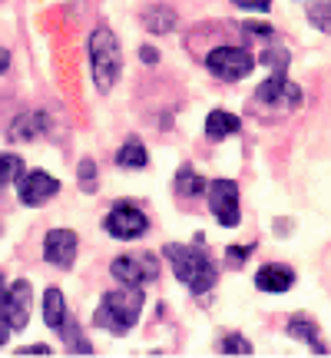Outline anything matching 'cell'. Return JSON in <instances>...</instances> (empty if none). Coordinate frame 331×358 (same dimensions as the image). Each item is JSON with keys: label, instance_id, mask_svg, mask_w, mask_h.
<instances>
[{"label": "cell", "instance_id": "1", "mask_svg": "<svg viewBox=\"0 0 331 358\" xmlns=\"http://www.w3.org/2000/svg\"><path fill=\"white\" fill-rule=\"evenodd\" d=\"M163 256L172 262L176 279L182 282V285H189V292L203 295V292H209V289L216 285V266H212V259L205 256L203 249H196V245L169 243L163 249Z\"/></svg>", "mask_w": 331, "mask_h": 358}, {"label": "cell", "instance_id": "2", "mask_svg": "<svg viewBox=\"0 0 331 358\" xmlns=\"http://www.w3.org/2000/svg\"><path fill=\"white\" fill-rule=\"evenodd\" d=\"M142 299H146L142 289H133V285H123L119 292H106L100 308L93 312V322L113 335H126L140 319Z\"/></svg>", "mask_w": 331, "mask_h": 358}, {"label": "cell", "instance_id": "3", "mask_svg": "<svg viewBox=\"0 0 331 358\" xmlns=\"http://www.w3.org/2000/svg\"><path fill=\"white\" fill-rule=\"evenodd\" d=\"M89 64H93V83L100 93H110L123 73V50L110 27H96L89 34Z\"/></svg>", "mask_w": 331, "mask_h": 358}, {"label": "cell", "instance_id": "4", "mask_svg": "<svg viewBox=\"0 0 331 358\" xmlns=\"http://www.w3.org/2000/svg\"><path fill=\"white\" fill-rule=\"evenodd\" d=\"M262 64H272L275 66V73L258 87V103H268V106H288V110H295V106L302 103V90L285 80V70H288V53L272 50Z\"/></svg>", "mask_w": 331, "mask_h": 358}, {"label": "cell", "instance_id": "5", "mask_svg": "<svg viewBox=\"0 0 331 358\" xmlns=\"http://www.w3.org/2000/svg\"><path fill=\"white\" fill-rule=\"evenodd\" d=\"M205 66L219 80L235 83V80H245L255 70V57L249 50H242V47H216V50L205 57Z\"/></svg>", "mask_w": 331, "mask_h": 358}, {"label": "cell", "instance_id": "6", "mask_svg": "<svg viewBox=\"0 0 331 358\" xmlns=\"http://www.w3.org/2000/svg\"><path fill=\"white\" fill-rule=\"evenodd\" d=\"M30 302H34V289L27 279H17L7 285V292L0 295V319L10 325V332H20L30 322Z\"/></svg>", "mask_w": 331, "mask_h": 358}, {"label": "cell", "instance_id": "7", "mask_svg": "<svg viewBox=\"0 0 331 358\" xmlns=\"http://www.w3.org/2000/svg\"><path fill=\"white\" fill-rule=\"evenodd\" d=\"M103 226H106V232H110L113 239L133 243V239L146 236V229H149V219L142 216L133 203H116L113 209H110V216L103 219Z\"/></svg>", "mask_w": 331, "mask_h": 358}, {"label": "cell", "instance_id": "8", "mask_svg": "<svg viewBox=\"0 0 331 358\" xmlns=\"http://www.w3.org/2000/svg\"><path fill=\"white\" fill-rule=\"evenodd\" d=\"M205 199L219 226H239V186L232 179H212L205 186Z\"/></svg>", "mask_w": 331, "mask_h": 358}, {"label": "cell", "instance_id": "9", "mask_svg": "<svg viewBox=\"0 0 331 358\" xmlns=\"http://www.w3.org/2000/svg\"><path fill=\"white\" fill-rule=\"evenodd\" d=\"M113 279L119 285H133V289H142L146 282L156 279V256L153 252H133V256H119L113 259Z\"/></svg>", "mask_w": 331, "mask_h": 358}, {"label": "cell", "instance_id": "10", "mask_svg": "<svg viewBox=\"0 0 331 358\" xmlns=\"http://www.w3.org/2000/svg\"><path fill=\"white\" fill-rule=\"evenodd\" d=\"M57 192H60V182L53 176H47V173H40V169L17 176V196H20L24 206H43L47 199H53Z\"/></svg>", "mask_w": 331, "mask_h": 358}, {"label": "cell", "instance_id": "11", "mask_svg": "<svg viewBox=\"0 0 331 358\" xmlns=\"http://www.w3.org/2000/svg\"><path fill=\"white\" fill-rule=\"evenodd\" d=\"M43 259L60 268L73 266V259H77V232H70V229L47 232V239H43Z\"/></svg>", "mask_w": 331, "mask_h": 358}, {"label": "cell", "instance_id": "12", "mask_svg": "<svg viewBox=\"0 0 331 358\" xmlns=\"http://www.w3.org/2000/svg\"><path fill=\"white\" fill-rule=\"evenodd\" d=\"M47 129H50V116L43 113V110H30V113H20L13 120L10 129H7V136H10V143L37 140L40 133H47Z\"/></svg>", "mask_w": 331, "mask_h": 358}, {"label": "cell", "instance_id": "13", "mask_svg": "<svg viewBox=\"0 0 331 358\" xmlns=\"http://www.w3.org/2000/svg\"><path fill=\"white\" fill-rule=\"evenodd\" d=\"M255 285L262 292H285L295 285V272L288 266H279V262H268L255 272Z\"/></svg>", "mask_w": 331, "mask_h": 358}, {"label": "cell", "instance_id": "14", "mask_svg": "<svg viewBox=\"0 0 331 358\" xmlns=\"http://www.w3.org/2000/svg\"><path fill=\"white\" fill-rule=\"evenodd\" d=\"M288 335H292V338H302L305 345H311V352H315V355H328V345L321 342L318 325H315V322L295 315V319H288Z\"/></svg>", "mask_w": 331, "mask_h": 358}, {"label": "cell", "instance_id": "15", "mask_svg": "<svg viewBox=\"0 0 331 358\" xmlns=\"http://www.w3.org/2000/svg\"><path fill=\"white\" fill-rule=\"evenodd\" d=\"M239 129V116H232L229 110H212L209 120H205V136L209 140H226Z\"/></svg>", "mask_w": 331, "mask_h": 358}, {"label": "cell", "instance_id": "16", "mask_svg": "<svg viewBox=\"0 0 331 358\" xmlns=\"http://www.w3.org/2000/svg\"><path fill=\"white\" fill-rule=\"evenodd\" d=\"M64 319H66L64 292H60V289H47V295H43V322H47V329L60 332Z\"/></svg>", "mask_w": 331, "mask_h": 358}, {"label": "cell", "instance_id": "17", "mask_svg": "<svg viewBox=\"0 0 331 358\" xmlns=\"http://www.w3.org/2000/svg\"><path fill=\"white\" fill-rule=\"evenodd\" d=\"M116 166H123V169H142L146 166V150H142V143L136 140V136H129V140L119 146Z\"/></svg>", "mask_w": 331, "mask_h": 358}, {"label": "cell", "instance_id": "18", "mask_svg": "<svg viewBox=\"0 0 331 358\" xmlns=\"http://www.w3.org/2000/svg\"><path fill=\"white\" fill-rule=\"evenodd\" d=\"M60 335H64L66 348H73L77 355H93V345H89V342H87V335L80 332L77 319H70V315H66V319H64V325H60Z\"/></svg>", "mask_w": 331, "mask_h": 358}, {"label": "cell", "instance_id": "19", "mask_svg": "<svg viewBox=\"0 0 331 358\" xmlns=\"http://www.w3.org/2000/svg\"><path fill=\"white\" fill-rule=\"evenodd\" d=\"M176 192H182V196H203L205 192V179L196 176V169L192 166H179L176 173Z\"/></svg>", "mask_w": 331, "mask_h": 358}, {"label": "cell", "instance_id": "20", "mask_svg": "<svg viewBox=\"0 0 331 358\" xmlns=\"http://www.w3.org/2000/svg\"><path fill=\"white\" fill-rule=\"evenodd\" d=\"M146 27L153 34H169L176 27V13L166 10V7H153V13H146Z\"/></svg>", "mask_w": 331, "mask_h": 358}, {"label": "cell", "instance_id": "21", "mask_svg": "<svg viewBox=\"0 0 331 358\" xmlns=\"http://www.w3.org/2000/svg\"><path fill=\"white\" fill-rule=\"evenodd\" d=\"M308 20L318 27L321 34H331V0H318L308 7Z\"/></svg>", "mask_w": 331, "mask_h": 358}, {"label": "cell", "instance_id": "22", "mask_svg": "<svg viewBox=\"0 0 331 358\" xmlns=\"http://www.w3.org/2000/svg\"><path fill=\"white\" fill-rule=\"evenodd\" d=\"M24 173V159L13 153H3L0 156V186L3 182H17V176Z\"/></svg>", "mask_w": 331, "mask_h": 358}, {"label": "cell", "instance_id": "23", "mask_svg": "<svg viewBox=\"0 0 331 358\" xmlns=\"http://www.w3.org/2000/svg\"><path fill=\"white\" fill-rule=\"evenodd\" d=\"M219 348H222V355H252V342L242 335H226Z\"/></svg>", "mask_w": 331, "mask_h": 358}, {"label": "cell", "instance_id": "24", "mask_svg": "<svg viewBox=\"0 0 331 358\" xmlns=\"http://www.w3.org/2000/svg\"><path fill=\"white\" fill-rule=\"evenodd\" d=\"M235 7H242V10H258V13H268L272 10V0H232Z\"/></svg>", "mask_w": 331, "mask_h": 358}, {"label": "cell", "instance_id": "25", "mask_svg": "<svg viewBox=\"0 0 331 358\" xmlns=\"http://www.w3.org/2000/svg\"><path fill=\"white\" fill-rule=\"evenodd\" d=\"M245 30L252 34V37H262V40H268L272 37V27H258V24H245Z\"/></svg>", "mask_w": 331, "mask_h": 358}, {"label": "cell", "instance_id": "26", "mask_svg": "<svg viewBox=\"0 0 331 358\" xmlns=\"http://www.w3.org/2000/svg\"><path fill=\"white\" fill-rule=\"evenodd\" d=\"M17 355H50V348L47 345H27V348H20V352H17Z\"/></svg>", "mask_w": 331, "mask_h": 358}, {"label": "cell", "instance_id": "27", "mask_svg": "<svg viewBox=\"0 0 331 358\" xmlns=\"http://www.w3.org/2000/svg\"><path fill=\"white\" fill-rule=\"evenodd\" d=\"M249 252H252V245H242V249H229V262H242Z\"/></svg>", "mask_w": 331, "mask_h": 358}, {"label": "cell", "instance_id": "28", "mask_svg": "<svg viewBox=\"0 0 331 358\" xmlns=\"http://www.w3.org/2000/svg\"><path fill=\"white\" fill-rule=\"evenodd\" d=\"M80 179L89 186V179H93V163H89V159H83V163H80Z\"/></svg>", "mask_w": 331, "mask_h": 358}, {"label": "cell", "instance_id": "29", "mask_svg": "<svg viewBox=\"0 0 331 358\" xmlns=\"http://www.w3.org/2000/svg\"><path fill=\"white\" fill-rule=\"evenodd\" d=\"M7 338H10V325L0 319V345H7Z\"/></svg>", "mask_w": 331, "mask_h": 358}, {"label": "cell", "instance_id": "30", "mask_svg": "<svg viewBox=\"0 0 331 358\" xmlns=\"http://www.w3.org/2000/svg\"><path fill=\"white\" fill-rule=\"evenodd\" d=\"M142 60H146V64H156V60H159V53H156V50H149V47H142Z\"/></svg>", "mask_w": 331, "mask_h": 358}, {"label": "cell", "instance_id": "31", "mask_svg": "<svg viewBox=\"0 0 331 358\" xmlns=\"http://www.w3.org/2000/svg\"><path fill=\"white\" fill-rule=\"evenodd\" d=\"M7 66H10V53H7V50H3V47H0V73H3Z\"/></svg>", "mask_w": 331, "mask_h": 358}, {"label": "cell", "instance_id": "32", "mask_svg": "<svg viewBox=\"0 0 331 358\" xmlns=\"http://www.w3.org/2000/svg\"><path fill=\"white\" fill-rule=\"evenodd\" d=\"M0 292H3V275H0Z\"/></svg>", "mask_w": 331, "mask_h": 358}]
</instances>
